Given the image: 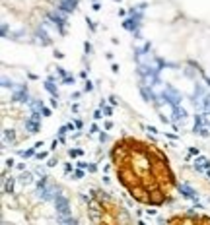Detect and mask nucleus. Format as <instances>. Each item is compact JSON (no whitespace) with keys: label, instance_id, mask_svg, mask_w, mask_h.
Listing matches in <instances>:
<instances>
[{"label":"nucleus","instance_id":"f257e3e1","mask_svg":"<svg viewBox=\"0 0 210 225\" xmlns=\"http://www.w3.org/2000/svg\"><path fill=\"white\" fill-rule=\"evenodd\" d=\"M111 161L119 183L136 202L144 206H163L175 192L168 157L152 144L138 138H121L111 149Z\"/></svg>","mask_w":210,"mask_h":225},{"label":"nucleus","instance_id":"f03ea898","mask_svg":"<svg viewBox=\"0 0 210 225\" xmlns=\"http://www.w3.org/2000/svg\"><path fill=\"white\" fill-rule=\"evenodd\" d=\"M88 215L92 225H132L125 206L107 192H92L88 198Z\"/></svg>","mask_w":210,"mask_h":225},{"label":"nucleus","instance_id":"7ed1b4c3","mask_svg":"<svg viewBox=\"0 0 210 225\" xmlns=\"http://www.w3.org/2000/svg\"><path fill=\"white\" fill-rule=\"evenodd\" d=\"M165 225H210V217L200 214H181L169 217Z\"/></svg>","mask_w":210,"mask_h":225}]
</instances>
